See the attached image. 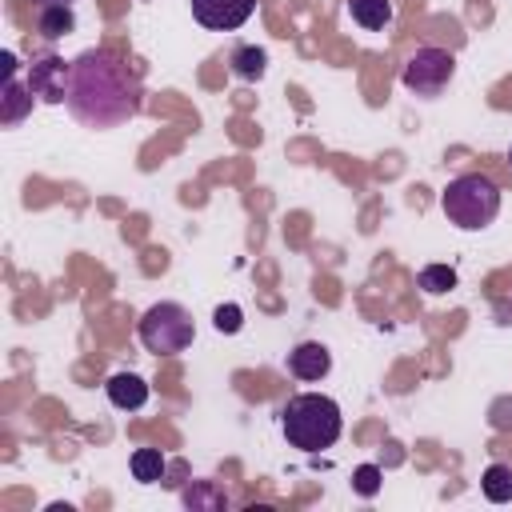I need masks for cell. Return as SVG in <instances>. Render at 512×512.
I'll return each instance as SVG.
<instances>
[{"label": "cell", "instance_id": "16", "mask_svg": "<svg viewBox=\"0 0 512 512\" xmlns=\"http://www.w3.org/2000/svg\"><path fill=\"white\" fill-rule=\"evenodd\" d=\"M416 284H420L428 296H444V292L456 288V268H452V264H428V268H420Z\"/></svg>", "mask_w": 512, "mask_h": 512}, {"label": "cell", "instance_id": "21", "mask_svg": "<svg viewBox=\"0 0 512 512\" xmlns=\"http://www.w3.org/2000/svg\"><path fill=\"white\" fill-rule=\"evenodd\" d=\"M508 164H512V148H508Z\"/></svg>", "mask_w": 512, "mask_h": 512}, {"label": "cell", "instance_id": "17", "mask_svg": "<svg viewBox=\"0 0 512 512\" xmlns=\"http://www.w3.org/2000/svg\"><path fill=\"white\" fill-rule=\"evenodd\" d=\"M184 504H192V508H224L228 496L212 480H196L192 488H184Z\"/></svg>", "mask_w": 512, "mask_h": 512}, {"label": "cell", "instance_id": "12", "mask_svg": "<svg viewBox=\"0 0 512 512\" xmlns=\"http://www.w3.org/2000/svg\"><path fill=\"white\" fill-rule=\"evenodd\" d=\"M348 12H352V20H356L360 28L380 32V28H388V20H392V0H348Z\"/></svg>", "mask_w": 512, "mask_h": 512}, {"label": "cell", "instance_id": "2", "mask_svg": "<svg viewBox=\"0 0 512 512\" xmlns=\"http://www.w3.org/2000/svg\"><path fill=\"white\" fill-rule=\"evenodd\" d=\"M280 428L284 440L300 452H324L340 440L344 432V412L332 396L324 392H300L280 408Z\"/></svg>", "mask_w": 512, "mask_h": 512}, {"label": "cell", "instance_id": "19", "mask_svg": "<svg viewBox=\"0 0 512 512\" xmlns=\"http://www.w3.org/2000/svg\"><path fill=\"white\" fill-rule=\"evenodd\" d=\"M352 488H356L360 496H376V488H380V468H376V464H360L356 476H352Z\"/></svg>", "mask_w": 512, "mask_h": 512}, {"label": "cell", "instance_id": "3", "mask_svg": "<svg viewBox=\"0 0 512 512\" xmlns=\"http://www.w3.org/2000/svg\"><path fill=\"white\" fill-rule=\"evenodd\" d=\"M440 208H444L448 224H456L464 232H480L500 216V188L484 172H464V176L448 180V188L440 192Z\"/></svg>", "mask_w": 512, "mask_h": 512}, {"label": "cell", "instance_id": "1", "mask_svg": "<svg viewBox=\"0 0 512 512\" xmlns=\"http://www.w3.org/2000/svg\"><path fill=\"white\" fill-rule=\"evenodd\" d=\"M64 104L84 128H116L136 116L140 88L120 56H112L104 48H88L72 60Z\"/></svg>", "mask_w": 512, "mask_h": 512}, {"label": "cell", "instance_id": "5", "mask_svg": "<svg viewBox=\"0 0 512 512\" xmlns=\"http://www.w3.org/2000/svg\"><path fill=\"white\" fill-rule=\"evenodd\" d=\"M456 76V56L448 48H416L400 72L404 88L416 96H440Z\"/></svg>", "mask_w": 512, "mask_h": 512}, {"label": "cell", "instance_id": "6", "mask_svg": "<svg viewBox=\"0 0 512 512\" xmlns=\"http://www.w3.org/2000/svg\"><path fill=\"white\" fill-rule=\"evenodd\" d=\"M68 76H72V64L64 56H56V52H44V56H32L28 88L44 104H64L68 100Z\"/></svg>", "mask_w": 512, "mask_h": 512}, {"label": "cell", "instance_id": "10", "mask_svg": "<svg viewBox=\"0 0 512 512\" xmlns=\"http://www.w3.org/2000/svg\"><path fill=\"white\" fill-rule=\"evenodd\" d=\"M28 112H32V88H28V80L4 76V88H0V124L4 128H16Z\"/></svg>", "mask_w": 512, "mask_h": 512}, {"label": "cell", "instance_id": "11", "mask_svg": "<svg viewBox=\"0 0 512 512\" xmlns=\"http://www.w3.org/2000/svg\"><path fill=\"white\" fill-rule=\"evenodd\" d=\"M36 28H40L44 40H60V36H68V32L76 28V12H72V4H48V8H40Z\"/></svg>", "mask_w": 512, "mask_h": 512}, {"label": "cell", "instance_id": "9", "mask_svg": "<svg viewBox=\"0 0 512 512\" xmlns=\"http://www.w3.org/2000/svg\"><path fill=\"white\" fill-rule=\"evenodd\" d=\"M104 392H108L112 408H120V412H136V408L148 404V384L136 372H112L108 384H104Z\"/></svg>", "mask_w": 512, "mask_h": 512}, {"label": "cell", "instance_id": "15", "mask_svg": "<svg viewBox=\"0 0 512 512\" xmlns=\"http://www.w3.org/2000/svg\"><path fill=\"white\" fill-rule=\"evenodd\" d=\"M164 468H168V460H164L160 448H136V452H132V476H136L140 484L164 480Z\"/></svg>", "mask_w": 512, "mask_h": 512}, {"label": "cell", "instance_id": "7", "mask_svg": "<svg viewBox=\"0 0 512 512\" xmlns=\"http://www.w3.org/2000/svg\"><path fill=\"white\" fill-rule=\"evenodd\" d=\"M256 0H192V16L208 32H236L252 16Z\"/></svg>", "mask_w": 512, "mask_h": 512}, {"label": "cell", "instance_id": "4", "mask_svg": "<svg viewBox=\"0 0 512 512\" xmlns=\"http://www.w3.org/2000/svg\"><path fill=\"white\" fill-rule=\"evenodd\" d=\"M136 332H140V344H144L152 356H176V352H184V348L196 340L192 312H188L184 304H176V300L152 304V308L140 316Z\"/></svg>", "mask_w": 512, "mask_h": 512}, {"label": "cell", "instance_id": "13", "mask_svg": "<svg viewBox=\"0 0 512 512\" xmlns=\"http://www.w3.org/2000/svg\"><path fill=\"white\" fill-rule=\"evenodd\" d=\"M480 488L492 504H508L512 500V464H488L480 476Z\"/></svg>", "mask_w": 512, "mask_h": 512}, {"label": "cell", "instance_id": "14", "mask_svg": "<svg viewBox=\"0 0 512 512\" xmlns=\"http://www.w3.org/2000/svg\"><path fill=\"white\" fill-rule=\"evenodd\" d=\"M228 64H232V72H236L240 80H260L264 68H268V56H264V48H256V44H240Z\"/></svg>", "mask_w": 512, "mask_h": 512}, {"label": "cell", "instance_id": "20", "mask_svg": "<svg viewBox=\"0 0 512 512\" xmlns=\"http://www.w3.org/2000/svg\"><path fill=\"white\" fill-rule=\"evenodd\" d=\"M40 8H48V4H72V0H36Z\"/></svg>", "mask_w": 512, "mask_h": 512}, {"label": "cell", "instance_id": "18", "mask_svg": "<svg viewBox=\"0 0 512 512\" xmlns=\"http://www.w3.org/2000/svg\"><path fill=\"white\" fill-rule=\"evenodd\" d=\"M212 324H216V332H240V324H244L240 304H220L216 316H212Z\"/></svg>", "mask_w": 512, "mask_h": 512}, {"label": "cell", "instance_id": "8", "mask_svg": "<svg viewBox=\"0 0 512 512\" xmlns=\"http://www.w3.org/2000/svg\"><path fill=\"white\" fill-rule=\"evenodd\" d=\"M332 368V352L320 344V340H304L288 352V372L296 380H324Z\"/></svg>", "mask_w": 512, "mask_h": 512}]
</instances>
